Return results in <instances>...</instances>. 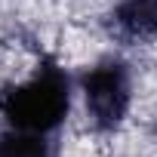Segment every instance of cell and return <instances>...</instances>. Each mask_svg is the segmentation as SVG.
<instances>
[{"label":"cell","mask_w":157,"mask_h":157,"mask_svg":"<svg viewBox=\"0 0 157 157\" xmlns=\"http://www.w3.org/2000/svg\"><path fill=\"white\" fill-rule=\"evenodd\" d=\"M71 111V77L46 62L28 80L0 93V114L10 129L56 136Z\"/></svg>","instance_id":"cell-1"},{"label":"cell","mask_w":157,"mask_h":157,"mask_svg":"<svg viewBox=\"0 0 157 157\" xmlns=\"http://www.w3.org/2000/svg\"><path fill=\"white\" fill-rule=\"evenodd\" d=\"M86 120L96 132H114L132 105V77L123 59H102L80 77Z\"/></svg>","instance_id":"cell-2"},{"label":"cell","mask_w":157,"mask_h":157,"mask_svg":"<svg viewBox=\"0 0 157 157\" xmlns=\"http://www.w3.org/2000/svg\"><path fill=\"white\" fill-rule=\"evenodd\" d=\"M114 31L126 40L157 34V0H120L114 6Z\"/></svg>","instance_id":"cell-3"},{"label":"cell","mask_w":157,"mask_h":157,"mask_svg":"<svg viewBox=\"0 0 157 157\" xmlns=\"http://www.w3.org/2000/svg\"><path fill=\"white\" fill-rule=\"evenodd\" d=\"M0 157H56V142L52 136L6 126V132H0Z\"/></svg>","instance_id":"cell-4"}]
</instances>
